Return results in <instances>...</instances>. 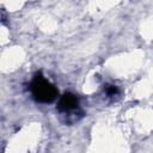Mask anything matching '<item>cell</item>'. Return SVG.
<instances>
[{"mask_svg": "<svg viewBox=\"0 0 153 153\" xmlns=\"http://www.w3.org/2000/svg\"><path fill=\"white\" fill-rule=\"evenodd\" d=\"M30 91L33 99L39 103H51L57 97L56 87L41 74L33 76L30 84Z\"/></svg>", "mask_w": 153, "mask_h": 153, "instance_id": "6da1fadb", "label": "cell"}, {"mask_svg": "<svg viewBox=\"0 0 153 153\" xmlns=\"http://www.w3.org/2000/svg\"><path fill=\"white\" fill-rule=\"evenodd\" d=\"M79 105V99L73 93H65L57 102V110L60 112H72Z\"/></svg>", "mask_w": 153, "mask_h": 153, "instance_id": "7a4b0ae2", "label": "cell"}, {"mask_svg": "<svg viewBox=\"0 0 153 153\" xmlns=\"http://www.w3.org/2000/svg\"><path fill=\"white\" fill-rule=\"evenodd\" d=\"M105 92H106L108 96H115V94L118 93V90H117V87L114 86V85H108V86L105 87Z\"/></svg>", "mask_w": 153, "mask_h": 153, "instance_id": "3957f363", "label": "cell"}]
</instances>
